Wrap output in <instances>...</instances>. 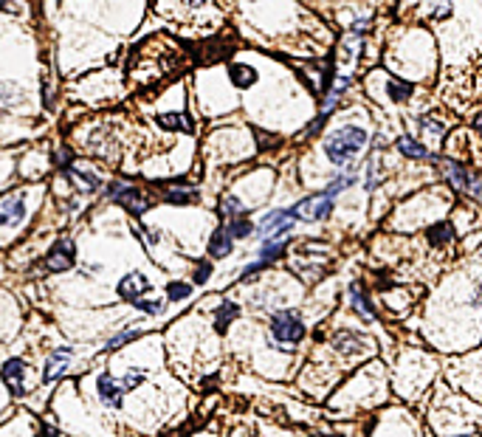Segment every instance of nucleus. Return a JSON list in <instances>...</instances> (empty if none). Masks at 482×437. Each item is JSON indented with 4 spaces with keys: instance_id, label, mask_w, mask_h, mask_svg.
<instances>
[{
    "instance_id": "obj_1",
    "label": "nucleus",
    "mask_w": 482,
    "mask_h": 437,
    "mask_svg": "<svg viewBox=\"0 0 482 437\" xmlns=\"http://www.w3.org/2000/svg\"><path fill=\"white\" fill-rule=\"evenodd\" d=\"M364 144H367V133H364L361 127L347 124V127H341V130H336L333 135L324 138V153H327V158H330L333 164L347 167V164L361 153Z\"/></svg>"
},
{
    "instance_id": "obj_2",
    "label": "nucleus",
    "mask_w": 482,
    "mask_h": 437,
    "mask_svg": "<svg viewBox=\"0 0 482 437\" xmlns=\"http://www.w3.org/2000/svg\"><path fill=\"white\" fill-rule=\"evenodd\" d=\"M144 381V373L142 370H130L124 378H113V376H99V381H96V392H99V398L107 403V406H121V401H124V395L130 392V390H135Z\"/></svg>"
},
{
    "instance_id": "obj_3",
    "label": "nucleus",
    "mask_w": 482,
    "mask_h": 437,
    "mask_svg": "<svg viewBox=\"0 0 482 437\" xmlns=\"http://www.w3.org/2000/svg\"><path fill=\"white\" fill-rule=\"evenodd\" d=\"M271 336L277 344L283 347H294L305 339V325L299 319L296 311H280V313H273L271 319Z\"/></svg>"
},
{
    "instance_id": "obj_4",
    "label": "nucleus",
    "mask_w": 482,
    "mask_h": 437,
    "mask_svg": "<svg viewBox=\"0 0 482 437\" xmlns=\"http://www.w3.org/2000/svg\"><path fill=\"white\" fill-rule=\"evenodd\" d=\"M333 212V198L319 192V195H310L305 200H299L291 214H294V221H308V223H316V221H324V217Z\"/></svg>"
},
{
    "instance_id": "obj_5",
    "label": "nucleus",
    "mask_w": 482,
    "mask_h": 437,
    "mask_svg": "<svg viewBox=\"0 0 482 437\" xmlns=\"http://www.w3.org/2000/svg\"><path fill=\"white\" fill-rule=\"evenodd\" d=\"M294 229V214L291 209H277L262 217V223L257 226V235L262 240H277V237H288V232Z\"/></svg>"
},
{
    "instance_id": "obj_6",
    "label": "nucleus",
    "mask_w": 482,
    "mask_h": 437,
    "mask_svg": "<svg viewBox=\"0 0 482 437\" xmlns=\"http://www.w3.org/2000/svg\"><path fill=\"white\" fill-rule=\"evenodd\" d=\"M107 195L113 198V200H119L130 214H144L147 209H150V200L142 195V189H135V186H127V184H113L110 189H107Z\"/></svg>"
},
{
    "instance_id": "obj_7",
    "label": "nucleus",
    "mask_w": 482,
    "mask_h": 437,
    "mask_svg": "<svg viewBox=\"0 0 482 437\" xmlns=\"http://www.w3.org/2000/svg\"><path fill=\"white\" fill-rule=\"evenodd\" d=\"M440 167H443V172L449 175V181L460 189V192H468L471 198H479V175H471L462 164H457V161H440Z\"/></svg>"
},
{
    "instance_id": "obj_8",
    "label": "nucleus",
    "mask_w": 482,
    "mask_h": 437,
    "mask_svg": "<svg viewBox=\"0 0 482 437\" xmlns=\"http://www.w3.org/2000/svg\"><path fill=\"white\" fill-rule=\"evenodd\" d=\"M0 376H3V384H6L9 395L20 398L26 392V361L23 358H9L3 364V373Z\"/></svg>"
},
{
    "instance_id": "obj_9",
    "label": "nucleus",
    "mask_w": 482,
    "mask_h": 437,
    "mask_svg": "<svg viewBox=\"0 0 482 437\" xmlns=\"http://www.w3.org/2000/svg\"><path fill=\"white\" fill-rule=\"evenodd\" d=\"M119 297L121 299H127V302H135V299H144V294L150 290V279L144 276V274H139V271H133V274H127V276H121V282H119Z\"/></svg>"
},
{
    "instance_id": "obj_10",
    "label": "nucleus",
    "mask_w": 482,
    "mask_h": 437,
    "mask_svg": "<svg viewBox=\"0 0 482 437\" xmlns=\"http://www.w3.org/2000/svg\"><path fill=\"white\" fill-rule=\"evenodd\" d=\"M23 217H26V203H23L20 192L0 198V226H15Z\"/></svg>"
},
{
    "instance_id": "obj_11",
    "label": "nucleus",
    "mask_w": 482,
    "mask_h": 437,
    "mask_svg": "<svg viewBox=\"0 0 482 437\" xmlns=\"http://www.w3.org/2000/svg\"><path fill=\"white\" fill-rule=\"evenodd\" d=\"M45 265H48L51 271H68V268L74 265V243H71V240H59V243H54V249L48 251Z\"/></svg>"
},
{
    "instance_id": "obj_12",
    "label": "nucleus",
    "mask_w": 482,
    "mask_h": 437,
    "mask_svg": "<svg viewBox=\"0 0 482 437\" xmlns=\"http://www.w3.org/2000/svg\"><path fill=\"white\" fill-rule=\"evenodd\" d=\"M229 80L234 82V88L246 91L251 85H257V71L251 65H243V62H232L229 65Z\"/></svg>"
},
{
    "instance_id": "obj_13",
    "label": "nucleus",
    "mask_w": 482,
    "mask_h": 437,
    "mask_svg": "<svg viewBox=\"0 0 482 437\" xmlns=\"http://www.w3.org/2000/svg\"><path fill=\"white\" fill-rule=\"evenodd\" d=\"M68 358H71V350L62 347V350H57V353L45 361V373H43V381H45V384H51L54 378L62 376V370L68 367Z\"/></svg>"
},
{
    "instance_id": "obj_14",
    "label": "nucleus",
    "mask_w": 482,
    "mask_h": 437,
    "mask_svg": "<svg viewBox=\"0 0 482 437\" xmlns=\"http://www.w3.org/2000/svg\"><path fill=\"white\" fill-rule=\"evenodd\" d=\"M232 246H234V240L229 237V232H226V226H220L215 235H212V240H209V254H212V260H220V257H229V251H232Z\"/></svg>"
},
{
    "instance_id": "obj_15",
    "label": "nucleus",
    "mask_w": 482,
    "mask_h": 437,
    "mask_svg": "<svg viewBox=\"0 0 482 437\" xmlns=\"http://www.w3.org/2000/svg\"><path fill=\"white\" fill-rule=\"evenodd\" d=\"M395 147H398V153L406 156V158H429V150L423 147L421 141L412 138V135H400V138L395 141Z\"/></svg>"
},
{
    "instance_id": "obj_16",
    "label": "nucleus",
    "mask_w": 482,
    "mask_h": 437,
    "mask_svg": "<svg viewBox=\"0 0 482 437\" xmlns=\"http://www.w3.org/2000/svg\"><path fill=\"white\" fill-rule=\"evenodd\" d=\"M158 124L164 130H178V133H192V119L186 113H164L158 116Z\"/></svg>"
},
{
    "instance_id": "obj_17",
    "label": "nucleus",
    "mask_w": 482,
    "mask_h": 437,
    "mask_svg": "<svg viewBox=\"0 0 482 437\" xmlns=\"http://www.w3.org/2000/svg\"><path fill=\"white\" fill-rule=\"evenodd\" d=\"M333 344H336V350H341V353H361L367 344L361 341V336L359 333H338L336 339H333Z\"/></svg>"
},
{
    "instance_id": "obj_18",
    "label": "nucleus",
    "mask_w": 482,
    "mask_h": 437,
    "mask_svg": "<svg viewBox=\"0 0 482 437\" xmlns=\"http://www.w3.org/2000/svg\"><path fill=\"white\" fill-rule=\"evenodd\" d=\"M350 308H353V311H359V316H361V319H367V322H370V319H375V311H372V308H370V302L364 299V294H361V288H359V285H350Z\"/></svg>"
},
{
    "instance_id": "obj_19",
    "label": "nucleus",
    "mask_w": 482,
    "mask_h": 437,
    "mask_svg": "<svg viewBox=\"0 0 482 437\" xmlns=\"http://www.w3.org/2000/svg\"><path fill=\"white\" fill-rule=\"evenodd\" d=\"M226 232H229L232 240H243V237H248L254 232V226H251V221H246V217H234V221H229Z\"/></svg>"
},
{
    "instance_id": "obj_20",
    "label": "nucleus",
    "mask_w": 482,
    "mask_h": 437,
    "mask_svg": "<svg viewBox=\"0 0 482 437\" xmlns=\"http://www.w3.org/2000/svg\"><path fill=\"white\" fill-rule=\"evenodd\" d=\"M386 94H389V99H392V102H406V99L412 96V85H409V82H403V80H389Z\"/></svg>"
},
{
    "instance_id": "obj_21",
    "label": "nucleus",
    "mask_w": 482,
    "mask_h": 437,
    "mask_svg": "<svg viewBox=\"0 0 482 437\" xmlns=\"http://www.w3.org/2000/svg\"><path fill=\"white\" fill-rule=\"evenodd\" d=\"M451 237H454L451 223H437V226L429 229V243H432V246H443V243H449Z\"/></svg>"
},
{
    "instance_id": "obj_22",
    "label": "nucleus",
    "mask_w": 482,
    "mask_h": 437,
    "mask_svg": "<svg viewBox=\"0 0 482 437\" xmlns=\"http://www.w3.org/2000/svg\"><path fill=\"white\" fill-rule=\"evenodd\" d=\"M237 313H240V308H237L234 302H223V305L218 308V313H215V316H218V322H215V325H218V330L223 333V330H226V325H229V322H234V316H237Z\"/></svg>"
},
{
    "instance_id": "obj_23",
    "label": "nucleus",
    "mask_w": 482,
    "mask_h": 437,
    "mask_svg": "<svg viewBox=\"0 0 482 437\" xmlns=\"http://www.w3.org/2000/svg\"><path fill=\"white\" fill-rule=\"evenodd\" d=\"M421 127H423L432 138H437V141L446 135V124H443L440 119H435V116H423V119H421Z\"/></svg>"
},
{
    "instance_id": "obj_24",
    "label": "nucleus",
    "mask_w": 482,
    "mask_h": 437,
    "mask_svg": "<svg viewBox=\"0 0 482 437\" xmlns=\"http://www.w3.org/2000/svg\"><path fill=\"white\" fill-rule=\"evenodd\" d=\"M220 212L229 217V221H234V217H243L246 214V209H243V203L234 198V195H229V198H223V206H220Z\"/></svg>"
},
{
    "instance_id": "obj_25",
    "label": "nucleus",
    "mask_w": 482,
    "mask_h": 437,
    "mask_svg": "<svg viewBox=\"0 0 482 437\" xmlns=\"http://www.w3.org/2000/svg\"><path fill=\"white\" fill-rule=\"evenodd\" d=\"M192 294V285H186V282H170L167 285V297L172 299V302H181V299H186Z\"/></svg>"
},
{
    "instance_id": "obj_26",
    "label": "nucleus",
    "mask_w": 482,
    "mask_h": 437,
    "mask_svg": "<svg viewBox=\"0 0 482 437\" xmlns=\"http://www.w3.org/2000/svg\"><path fill=\"white\" fill-rule=\"evenodd\" d=\"M356 184V175H338L333 184H327V189H324V195H330V198H336L341 189H350Z\"/></svg>"
},
{
    "instance_id": "obj_27",
    "label": "nucleus",
    "mask_w": 482,
    "mask_h": 437,
    "mask_svg": "<svg viewBox=\"0 0 482 437\" xmlns=\"http://www.w3.org/2000/svg\"><path fill=\"white\" fill-rule=\"evenodd\" d=\"M167 200L183 206V203H189V200H197V192H195V189H172V192H167Z\"/></svg>"
},
{
    "instance_id": "obj_28",
    "label": "nucleus",
    "mask_w": 482,
    "mask_h": 437,
    "mask_svg": "<svg viewBox=\"0 0 482 437\" xmlns=\"http://www.w3.org/2000/svg\"><path fill=\"white\" fill-rule=\"evenodd\" d=\"M142 333L139 330H124V333H116L110 341H107V347L110 350H116V347H121V344H127V341H133V339H139Z\"/></svg>"
},
{
    "instance_id": "obj_29",
    "label": "nucleus",
    "mask_w": 482,
    "mask_h": 437,
    "mask_svg": "<svg viewBox=\"0 0 482 437\" xmlns=\"http://www.w3.org/2000/svg\"><path fill=\"white\" fill-rule=\"evenodd\" d=\"M133 305L139 308V311H144V313H153V316H156V313H161V308H164V302H161V299H156V302H150V299H135Z\"/></svg>"
},
{
    "instance_id": "obj_30",
    "label": "nucleus",
    "mask_w": 482,
    "mask_h": 437,
    "mask_svg": "<svg viewBox=\"0 0 482 437\" xmlns=\"http://www.w3.org/2000/svg\"><path fill=\"white\" fill-rule=\"evenodd\" d=\"M209 271H212V265H209V262H203V265H197L195 282H206V279H209Z\"/></svg>"
},
{
    "instance_id": "obj_31",
    "label": "nucleus",
    "mask_w": 482,
    "mask_h": 437,
    "mask_svg": "<svg viewBox=\"0 0 482 437\" xmlns=\"http://www.w3.org/2000/svg\"><path fill=\"white\" fill-rule=\"evenodd\" d=\"M254 135L262 141V147H273V144H277V138H273V135H265V133H262V130H257V127H254Z\"/></svg>"
},
{
    "instance_id": "obj_32",
    "label": "nucleus",
    "mask_w": 482,
    "mask_h": 437,
    "mask_svg": "<svg viewBox=\"0 0 482 437\" xmlns=\"http://www.w3.org/2000/svg\"><path fill=\"white\" fill-rule=\"evenodd\" d=\"M364 29H370V20H359V23L350 29V34H353V37H361V34H364Z\"/></svg>"
},
{
    "instance_id": "obj_33",
    "label": "nucleus",
    "mask_w": 482,
    "mask_h": 437,
    "mask_svg": "<svg viewBox=\"0 0 482 437\" xmlns=\"http://www.w3.org/2000/svg\"><path fill=\"white\" fill-rule=\"evenodd\" d=\"M0 12H15V0H0Z\"/></svg>"
},
{
    "instance_id": "obj_34",
    "label": "nucleus",
    "mask_w": 482,
    "mask_h": 437,
    "mask_svg": "<svg viewBox=\"0 0 482 437\" xmlns=\"http://www.w3.org/2000/svg\"><path fill=\"white\" fill-rule=\"evenodd\" d=\"M43 437H62V434H59V431H57L54 426H45V431H43Z\"/></svg>"
},
{
    "instance_id": "obj_35",
    "label": "nucleus",
    "mask_w": 482,
    "mask_h": 437,
    "mask_svg": "<svg viewBox=\"0 0 482 437\" xmlns=\"http://www.w3.org/2000/svg\"><path fill=\"white\" fill-rule=\"evenodd\" d=\"M186 3H189V6L195 9V6H203V0H186Z\"/></svg>"
}]
</instances>
